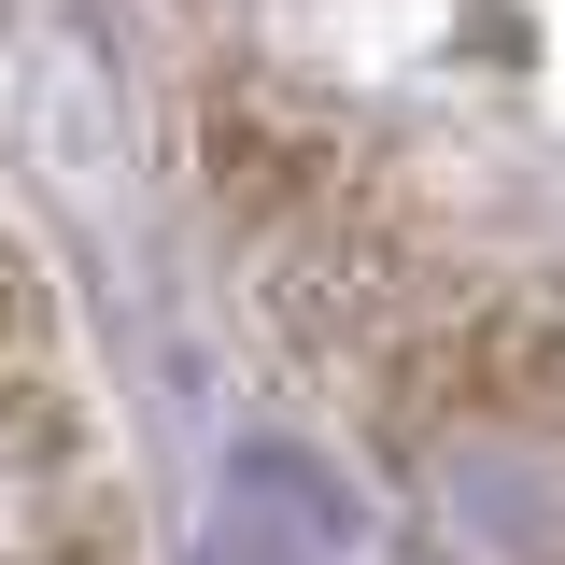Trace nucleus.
I'll return each mask as SVG.
<instances>
[{
    "label": "nucleus",
    "instance_id": "f257e3e1",
    "mask_svg": "<svg viewBox=\"0 0 565 565\" xmlns=\"http://www.w3.org/2000/svg\"><path fill=\"white\" fill-rule=\"evenodd\" d=\"M424 494L481 565H565V424L523 396H481L424 438Z\"/></svg>",
    "mask_w": 565,
    "mask_h": 565
}]
</instances>
